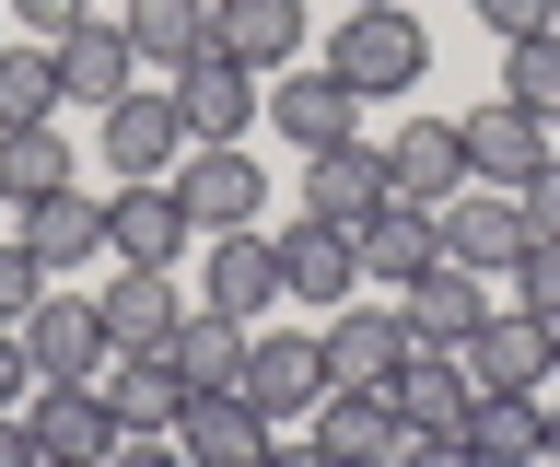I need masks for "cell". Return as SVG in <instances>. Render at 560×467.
<instances>
[{
	"instance_id": "cell-36",
	"label": "cell",
	"mask_w": 560,
	"mask_h": 467,
	"mask_svg": "<svg viewBox=\"0 0 560 467\" xmlns=\"http://www.w3.org/2000/svg\"><path fill=\"white\" fill-rule=\"evenodd\" d=\"M467 12H479L502 47H514V36H549V24H560V0H467Z\"/></svg>"
},
{
	"instance_id": "cell-16",
	"label": "cell",
	"mask_w": 560,
	"mask_h": 467,
	"mask_svg": "<svg viewBox=\"0 0 560 467\" xmlns=\"http://www.w3.org/2000/svg\"><path fill=\"white\" fill-rule=\"evenodd\" d=\"M455 129H467V176H479V187H525L537 164H549V117H537V106H514V94L467 106Z\"/></svg>"
},
{
	"instance_id": "cell-45",
	"label": "cell",
	"mask_w": 560,
	"mask_h": 467,
	"mask_svg": "<svg viewBox=\"0 0 560 467\" xmlns=\"http://www.w3.org/2000/svg\"><path fill=\"white\" fill-rule=\"evenodd\" d=\"M549 374H560V327H549Z\"/></svg>"
},
{
	"instance_id": "cell-33",
	"label": "cell",
	"mask_w": 560,
	"mask_h": 467,
	"mask_svg": "<svg viewBox=\"0 0 560 467\" xmlns=\"http://www.w3.org/2000/svg\"><path fill=\"white\" fill-rule=\"evenodd\" d=\"M502 94H514V106H537V117H560V24L502 47Z\"/></svg>"
},
{
	"instance_id": "cell-9",
	"label": "cell",
	"mask_w": 560,
	"mask_h": 467,
	"mask_svg": "<svg viewBox=\"0 0 560 467\" xmlns=\"http://www.w3.org/2000/svg\"><path fill=\"white\" fill-rule=\"evenodd\" d=\"M269 117H280V141H292V152H339V141H362V94H350L327 59L269 71Z\"/></svg>"
},
{
	"instance_id": "cell-6",
	"label": "cell",
	"mask_w": 560,
	"mask_h": 467,
	"mask_svg": "<svg viewBox=\"0 0 560 467\" xmlns=\"http://www.w3.org/2000/svg\"><path fill=\"white\" fill-rule=\"evenodd\" d=\"M24 351H35V386H105L117 339H105L94 292H59V281H47V304L24 316Z\"/></svg>"
},
{
	"instance_id": "cell-32",
	"label": "cell",
	"mask_w": 560,
	"mask_h": 467,
	"mask_svg": "<svg viewBox=\"0 0 560 467\" xmlns=\"http://www.w3.org/2000/svg\"><path fill=\"white\" fill-rule=\"evenodd\" d=\"M70 94H59V59L47 47H0V129H47Z\"/></svg>"
},
{
	"instance_id": "cell-17",
	"label": "cell",
	"mask_w": 560,
	"mask_h": 467,
	"mask_svg": "<svg viewBox=\"0 0 560 467\" xmlns=\"http://www.w3.org/2000/svg\"><path fill=\"white\" fill-rule=\"evenodd\" d=\"M24 421H35V444H47L59 467H105L117 444H129V421L105 409V386H35Z\"/></svg>"
},
{
	"instance_id": "cell-1",
	"label": "cell",
	"mask_w": 560,
	"mask_h": 467,
	"mask_svg": "<svg viewBox=\"0 0 560 467\" xmlns=\"http://www.w3.org/2000/svg\"><path fill=\"white\" fill-rule=\"evenodd\" d=\"M327 71H339L350 94H420L432 24H420L409 0H362V12H339V36H327Z\"/></svg>"
},
{
	"instance_id": "cell-18",
	"label": "cell",
	"mask_w": 560,
	"mask_h": 467,
	"mask_svg": "<svg viewBox=\"0 0 560 467\" xmlns=\"http://www.w3.org/2000/svg\"><path fill=\"white\" fill-rule=\"evenodd\" d=\"M397 304H409V339H420V351H467V339L490 327L479 269H455V257H432V269H420L409 292H397Z\"/></svg>"
},
{
	"instance_id": "cell-35",
	"label": "cell",
	"mask_w": 560,
	"mask_h": 467,
	"mask_svg": "<svg viewBox=\"0 0 560 467\" xmlns=\"http://www.w3.org/2000/svg\"><path fill=\"white\" fill-rule=\"evenodd\" d=\"M35 304H47V269H35L24 234H0V327H24Z\"/></svg>"
},
{
	"instance_id": "cell-8",
	"label": "cell",
	"mask_w": 560,
	"mask_h": 467,
	"mask_svg": "<svg viewBox=\"0 0 560 467\" xmlns=\"http://www.w3.org/2000/svg\"><path fill=\"white\" fill-rule=\"evenodd\" d=\"M304 432H315V456H327V467H397V456H409L397 386H327Z\"/></svg>"
},
{
	"instance_id": "cell-15",
	"label": "cell",
	"mask_w": 560,
	"mask_h": 467,
	"mask_svg": "<svg viewBox=\"0 0 560 467\" xmlns=\"http://www.w3.org/2000/svg\"><path fill=\"white\" fill-rule=\"evenodd\" d=\"M350 292H362V257H350L339 222H280V304H315V316H339Z\"/></svg>"
},
{
	"instance_id": "cell-4",
	"label": "cell",
	"mask_w": 560,
	"mask_h": 467,
	"mask_svg": "<svg viewBox=\"0 0 560 467\" xmlns=\"http://www.w3.org/2000/svg\"><path fill=\"white\" fill-rule=\"evenodd\" d=\"M245 409L269 432H292V421H315V397H327V339L315 327H269V339H245Z\"/></svg>"
},
{
	"instance_id": "cell-47",
	"label": "cell",
	"mask_w": 560,
	"mask_h": 467,
	"mask_svg": "<svg viewBox=\"0 0 560 467\" xmlns=\"http://www.w3.org/2000/svg\"><path fill=\"white\" fill-rule=\"evenodd\" d=\"M47 467H59V456H47Z\"/></svg>"
},
{
	"instance_id": "cell-39",
	"label": "cell",
	"mask_w": 560,
	"mask_h": 467,
	"mask_svg": "<svg viewBox=\"0 0 560 467\" xmlns=\"http://www.w3.org/2000/svg\"><path fill=\"white\" fill-rule=\"evenodd\" d=\"M35 397V351H24V327H0V409H24Z\"/></svg>"
},
{
	"instance_id": "cell-11",
	"label": "cell",
	"mask_w": 560,
	"mask_h": 467,
	"mask_svg": "<svg viewBox=\"0 0 560 467\" xmlns=\"http://www.w3.org/2000/svg\"><path fill=\"white\" fill-rule=\"evenodd\" d=\"M12 234L35 246V269H47V281H82V269L105 257V187H47V199H24V211H12Z\"/></svg>"
},
{
	"instance_id": "cell-5",
	"label": "cell",
	"mask_w": 560,
	"mask_h": 467,
	"mask_svg": "<svg viewBox=\"0 0 560 467\" xmlns=\"http://www.w3.org/2000/svg\"><path fill=\"white\" fill-rule=\"evenodd\" d=\"M315 339H327V386H397V374H409V351H420V339H409V304H385V292H374V304L350 292Z\"/></svg>"
},
{
	"instance_id": "cell-19",
	"label": "cell",
	"mask_w": 560,
	"mask_h": 467,
	"mask_svg": "<svg viewBox=\"0 0 560 467\" xmlns=\"http://www.w3.org/2000/svg\"><path fill=\"white\" fill-rule=\"evenodd\" d=\"M94 316H105L117 351H164L175 327H187V281H175V269H117V281L94 292Z\"/></svg>"
},
{
	"instance_id": "cell-3",
	"label": "cell",
	"mask_w": 560,
	"mask_h": 467,
	"mask_svg": "<svg viewBox=\"0 0 560 467\" xmlns=\"http://www.w3.org/2000/svg\"><path fill=\"white\" fill-rule=\"evenodd\" d=\"M187 199H175V176H117L105 187V257L117 269H187Z\"/></svg>"
},
{
	"instance_id": "cell-10",
	"label": "cell",
	"mask_w": 560,
	"mask_h": 467,
	"mask_svg": "<svg viewBox=\"0 0 560 467\" xmlns=\"http://www.w3.org/2000/svg\"><path fill=\"white\" fill-rule=\"evenodd\" d=\"M187 304H210V316H269L280 304V234L269 222H245V234H210V257H199V292Z\"/></svg>"
},
{
	"instance_id": "cell-43",
	"label": "cell",
	"mask_w": 560,
	"mask_h": 467,
	"mask_svg": "<svg viewBox=\"0 0 560 467\" xmlns=\"http://www.w3.org/2000/svg\"><path fill=\"white\" fill-rule=\"evenodd\" d=\"M257 467H327V456H315V432H280V444H269Z\"/></svg>"
},
{
	"instance_id": "cell-30",
	"label": "cell",
	"mask_w": 560,
	"mask_h": 467,
	"mask_svg": "<svg viewBox=\"0 0 560 467\" xmlns=\"http://www.w3.org/2000/svg\"><path fill=\"white\" fill-rule=\"evenodd\" d=\"M467 374H479V386H514V397H537V386H549V327L525 316V304H514V316H490L479 339H467Z\"/></svg>"
},
{
	"instance_id": "cell-26",
	"label": "cell",
	"mask_w": 560,
	"mask_h": 467,
	"mask_svg": "<svg viewBox=\"0 0 560 467\" xmlns=\"http://www.w3.org/2000/svg\"><path fill=\"white\" fill-rule=\"evenodd\" d=\"M350 257H362V281H374V292H409L444 246H432V211H420V199H385V211L350 234Z\"/></svg>"
},
{
	"instance_id": "cell-46",
	"label": "cell",
	"mask_w": 560,
	"mask_h": 467,
	"mask_svg": "<svg viewBox=\"0 0 560 467\" xmlns=\"http://www.w3.org/2000/svg\"><path fill=\"white\" fill-rule=\"evenodd\" d=\"M350 12H362V0H350Z\"/></svg>"
},
{
	"instance_id": "cell-40",
	"label": "cell",
	"mask_w": 560,
	"mask_h": 467,
	"mask_svg": "<svg viewBox=\"0 0 560 467\" xmlns=\"http://www.w3.org/2000/svg\"><path fill=\"white\" fill-rule=\"evenodd\" d=\"M105 467H187V444H175V432H129Z\"/></svg>"
},
{
	"instance_id": "cell-42",
	"label": "cell",
	"mask_w": 560,
	"mask_h": 467,
	"mask_svg": "<svg viewBox=\"0 0 560 467\" xmlns=\"http://www.w3.org/2000/svg\"><path fill=\"white\" fill-rule=\"evenodd\" d=\"M397 467H479V456H467V444H432V432H409V456H397Z\"/></svg>"
},
{
	"instance_id": "cell-37",
	"label": "cell",
	"mask_w": 560,
	"mask_h": 467,
	"mask_svg": "<svg viewBox=\"0 0 560 467\" xmlns=\"http://www.w3.org/2000/svg\"><path fill=\"white\" fill-rule=\"evenodd\" d=\"M514 211H525V234H560V152L537 164V176L514 187Z\"/></svg>"
},
{
	"instance_id": "cell-21",
	"label": "cell",
	"mask_w": 560,
	"mask_h": 467,
	"mask_svg": "<svg viewBox=\"0 0 560 467\" xmlns=\"http://www.w3.org/2000/svg\"><path fill=\"white\" fill-rule=\"evenodd\" d=\"M467 409H479L467 351H409V374H397V421L432 432V444H467Z\"/></svg>"
},
{
	"instance_id": "cell-7",
	"label": "cell",
	"mask_w": 560,
	"mask_h": 467,
	"mask_svg": "<svg viewBox=\"0 0 560 467\" xmlns=\"http://www.w3.org/2000/svg\"><path fill=\"white\" fill-rule=\"evenodd\" d=\"M432 246L455 257V269H479V281H514V257H525V211H514V187H455L444 211H432Z\"/></svg>"
},
{
	"instance_id": "cell-31",
	"label": "cell",
	"mask_w": 560,
	"mask_h": 467,
	"mask_svg": "<svg viewBox=\"0 0 560 467\" xmlns=\"http://www.w3.org/2000/svg\"><path fill=\"white\" fill-rule=\"evenodd\" d=\"M47 187H82L59 117H47V129H0V211H24V199H47Z\"/></svg>"
},
{
	"instance_id": "cell-25",
	"label": "cell",
	"mask_w": 560,
	"mask_h": 467,
	"mask_svg": "<svg viewBox=\"0 0 560 467\" xmlns=\"http://www.w3.org/2000/svg\"><path fill=\"white\" fill-rule=\"evenodd\" d=\"M175 444H187V467H257L280 444L257 409H245L234 386H210V397H187V421H175Z\"/></svg>"
},
{
	"instance_id": "cell-12",
	"label": "cell",
	"mask_w": 560,
	"mask_h": 467,
	"mask_svg": "<svg viewBox=\"0 0 560 467\" xmlns=\"http://www.w3.org/2000/svg\"><path fill=\"white\" fill-rule=\"evenodd\" d=\"M94 152L105 176H175V152H187V117H175V94H117V106H94Z\"/></svg>"
},
{
	"instance_id": "cell-44",
	"label": "cell",
	"mask_w": 560,
	"mask_h": 467,
	"mask_svg": "<svg viewBox=\"0 0 560 467\" xmlns=\"http://www.w3.org/2000/svg\"><path fill=\"white\" fill-rule=\"evenodd\" d=\"M549 467H560V397H549Z\"/></svg>"
},
{
	"instance_id": "cell-27",
	"label": "cell",
	"mask_w": 560,
	"mask_h": 467,
	"mask_svg": "<svg viewBox=\"0 0 560 467\" xmlns=\"http://www.w3.org/2000/svg\"><path fill=\"white\" fill-rule=\"evenodd\" d=\"M117 24H129L140 71H164V82L187 71V59H210V47H222V24H210V0H129Z\"/></svg>"
},
{
	"instance_id": "cell-24",
	"label": "cell",
	"mask_w": 560,
	"mask_h": 467,
	"mask_svg": "<svg viewBox=\"0 0 560 467\" xmlns=\"http://www.w3.org/2000/svg\"><path fill=\"white\" fill-rule=\"evenodd\" d=\"M467 456H479V467H549V397L479 386V409H467Z\"/></svg>"
},
{
	"instance_id": "cell-2",
	"label": "cell",
	"mask_w": 560,
	"mask_h": 467,
	"mask_svg": "<svg viewBox=\"0 0 560 467\" xmlns=\"http://www.w3.org/2000/svg\"><path fill=\"white\" fill-rule=\"evenodd\" d=\"M175 199L199 234H245V222H269V164L245 141H187L175 152Z\"/></svg>"
},
{
	"instance_id": "cell-34",
	"label": "cell",
	"mask_w": 560,
	"mask_h": 467,
	"mask_svg": "<svg viewBox=\"0 0 560 467\" xmlns=\"http://www.w3.org/2000/svg\"><path fill=\"white\" fill-rule=\"evenodd\" d=\"M514 304L537 327H560V234H525V257H514Z\"/></svg>"
},
{
	"instance_id": "cell-13",
	"label": "cell",
	"mask_w": 560,
	"mask_h": 467,
	"mask_svg": "<svg viewBox=\"0 0 560 467\" xmlns=\"http://www.w3.org/2000/svg\"><path fill=\"white\" fill-rule=\"evenodd\" d=\"M385 199H397L385 152H374V141H339V152H304V199H292V211H304V222H339V234H362Z\"/></svg>"
},
{
	"instance_id": "cell-28",
	"label": "cell",
	"mask_w": 560,
	"mask_h": 467,
	"mask_svg": "<svg viewBox=\"0 0 560 467\" xmlns=\"http://www.w3.org/2000/svg\"><path fill=\"white\" fill-rule=\"evenodd\" d=\"M105 409H117L129 432H175L187 421V374H175L164 351H117L105 362Z\"/></svg>"
},
{
	"instance_id": "cell-22",
	"label": "cell",
	"mask_w": 560,
	"mask_h": 467,
	"mask_svg": "<svg viewBox=\"0 0 560 467\" xmlns=\"http://www.w3.org/2000/svg\"><path fill=\"white\" fill-rule=\"evenodd\" d=\"M210 24H222V59H245L257 82L292 71V59H304V36H315L304 0H210Z\"/></svg>"
},
{
	"instance_id": "cell-23",
	"label": "cell",
	"mask_w": 560,
	"mask_h": 467,
	"mask_svg": "<svg viewBox=\"0 0 560 467\" xmlns=\"http://www.w3.org/2000/svg\"><path fill=\"white\" fill-rule=\"evenodd\" d=\"M385 176H397V199L444 211L455 187H467V129H455V117H409V129L385 141Z\"/></svg>"
},
{
	"instance_id": "cell-38",
	"label": "cell",
	"mask_w": 560,
	"mask_h": 467,
	"mask_svg": "<svg viewBox=\"0 0 560 467\" xmlns=\"http://www.w3.org/2000/svg\"><path fill=\"white\" fill-rule=\"evenodd\" d=\"M0 12H24V24H35V47H47V36H70V24H94V0H0Z\"/></svg>"
},
{
	"instance_id": "cell-41",
	"label": "cell",
	"mask_w": 560,
	"mask_h": 467,
	"mask_svg": "<svg viewBox=\"0 0 560 467\" xmlns=\"http://www.w3.org/2000/svg\"><path fill=\"white\" fill-rule=\"evenodd\" d=\"M0 467H47V444H35L24 409H0Z\"/></svg>"
},
{
	"instance_id": "cell-14",
	"label": "cell",
	"mask_w": 560,
	"mask_h": 467,
	"mask_svg": "<svg viewBox=\"0 0 560 467\" xmlns=\"http://www.w3.org/2000/svg\"><path fill=\"white\" fill-rule=\"evenodd\" d=\"M175 117H187V141H245V129L269 117V82L245 71V59H222V47H210V59H187V71H175Z\"/></svg>"
},
{
	"instance_id": "cell-29",
	"label": "cell",
	"mask_w": 560,
	"mask_h": 467,
	"mask_svg": "<svg viewBox=\"0 0 560 467\" xmlns=\"http://www.w3.org/2000/svg\"><path fill=\"white\" fill-rule=\"evenodd\" d=\"M245 339H257L245 316H210V304H187V327L164 339V362L187 374V397H210V386H245Z\"/></svg>"
},
{
	"instance_id": "cell-20",
	"label": "cell",
	"mask_w": 560,
	"mask_h": 467,
	"mask_svg": "<svg viewBox=\"0 0 560 467\" xmlns=\"http://www.w3.org/2000/svg\"><path fill=\"white\" fill-rule=\"evenodd\" d=\"M47 59H59V94L70 106H117V94H129L140 82V47H129V24H70V36H47Z\"/></svg>"
}]
</instances>
